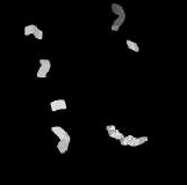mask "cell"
Masks as SVG:
<instances>
[{"mask_svg":"<svg viewBox=\"0 0 187 185\" xmlns=\"http://www.w3.org/2000/svg\"><path fill=\"white\" fill-rule=\"evenodd\" d=\"M51 132L58 138V141H65V142H69L71 141V138L69 135V133L60 126H52L51 127Z\"/></svg>","mask_w":187,"mask_h":185,"instance_id":"1","label":"cell"},{"mask_svg":"<svg viewBox=\"0 0 187 185\" xmlns=\"http://www.w3.org/2000/svg\"><path fill=\"white\" fill-rule=\"evenodd\" d=\"M50 108H51V111H53V112H57L60 110H66V108H67L66 101L65 99H55L50 103Z\"/></svg>","mask_w":187,"mask_h":185,"instance_id":"2","label":"cell"},{"mask_svg":"<svg viewBox=\"0 0 187 185\" xmlns=\"http://www.w3.org/2000/svg\"><path fill=\"white\" fill-rule=\"evenodd\" d=\"M145 142H148V136H138V138L134 136L131 139V141L129 142L128 146H130V147H137V146H141V145H143Z\"/></svg>","mask_w":187,"mask_h":185,"instance_id":"3","label":"cell"},{"mask_svg":"<svg viewBox=\"0 0 187 185\" xmlns=\"http://www.w3.org/2000/svg\"><path fill=\"white\" fill-rule=\"evenodd\" d=\"M110 9H112V13L115 14L116 16H121V15H125V12L123 9V7L120 5V3H112L110 5Z\"/></svg>","mask_w":187,"mask_h":185,"instance_id":"4","label":"cell"},{"mask_svg":"<svg viewBox=\"0 0 187 185\" xmlns=\"http://www.w3.org/2000/svg\"><path fill=\"white\" fill-rule=\"evenodd\" d=\"M124 20H125V15H121V16H117L116 17V20L112 23V25H110V29L113 30V31H117L118 29H120V27L123 24V22H124Z\"/></svg>","mask_w":187,"mask_h":185,"instance_id":"5","label":"cell"},{"mask_svg":"<svg viewBox=\"0 0 187 185\" xmlns=\"http://www.w3.org/2000/svg\"><path fill=\"white\" fill-rule=\"evenodd\" d=\"M51 68V62L49 59H39V69H42L44 73H49Z\"/></svg>","mask_w":187,"mask_h":185,"instance_id":"6","label":"cell"},{"mask_svg":"<svg viewBox=\"0 0 187 185\" xmlns=\"http://www.w3.org/2000/svg\"><path fill=\"white\" fill-rule=\"evenodd\" d=\"M69 146H70V143H69V142H65V141H58V143H57L58 151H59L60 154H65V153L69 150Z\"/></svg>","mask_w":187,"mask_h":185,"instance_id":"7","label":"cell"},{"mask_svg":"<svg viewBox=\"0 0 187 185\" xmlns=\"http://www.w3.org/2000/svg\"><path fill=\"white\" fill-rule=\"evenodd\" d=\"M127 47L129 49V50H131V51H134V52H139V46H138V44L136 43V42H134V40H130V39H127Z\"/></svg>","mask_w":187,"mask_h":185,"instance_id":"8","label":"cell"},{"mask_svg":"<svg viewBox=\"0 0 187 185\" xmlns=\"http://www.w3.org/2000/svg\"><path fill=\"white\" fill-rule=\"evenodd\" d=\"M36 29H37V25H35V24H28V25L24 27L23 34H24V36H30V35L34 34V31H35Z\"/></svg>","mask_w":187,"mask_h":185,"instance_id":"9","label":"cell"},{"mask_svg":"<svg viewBox=\"0 0 187 185\" xmlns=\"http://www.w3.org/2000/svg\"><path fill=\"white\" fill-rule=\"evenodd\" d=\"M108 135L112 138V139H115V140H121V139H123V133H121L118 130H115L114 132H112V133H108Z\"/></svg>","mask_w":187,"mask_h":185,"instance_id":"10","label":"cell"},{"mask_svg":"<svg viewBox=\"0 0 187 185\" xmlns=\"http://www.w3.org/2000/svg\"><path fill=\"white\" fill-rule=\"evenodd\" d=\"M132 138H134V135H127V136H123V139H121V140H120V143H121L122 146H128Z\"/></svg>","mask_w":187,"mask_h":185,"instance_id":"11","label":"cell"},{"mask_svg":"<svg viewBox=\"0 0 187 185\" xmlns=\"http://www.w3.org/2000/svg\"><path fill=\"white\" fill-rule=\"evenodd\" d=\"M33 36H34V37H35L36 39H39V40H41V39L43 38V31H42L41 29H38V28H37V29H36V30L34 31Z\"/></svg>","mask_w":187,"mask_h":185,"instance_id":"12","label":"cell"},{"mask_svg":"<svg viewBox=\"0 0 187 185\" xmlns=\"http://www.w3.org/2000/svg\"><path fill=\"white\" fill-rule=\"evenodd\" d=\"M36 76H37V77H46V76H48V74H46V73H44L42 69H39V68H38V69H37V72H36Z\"/></svg>","mask_w":187,"mask_h":185,"instance_id":"13","label":"cell"},{"mask_svg":"<svg viewBox=\"0 0 187 185\" xmlns=\"http://www.w3.org/2000/svg\"><path fill=\"white\" fill-rule=\"evenodd\" d=\"M106 130H107L108 133H112V132H114V131L116 130V127H115L114 125H107V126H106Z\"/></svg>","mask_w":187,"mask_h":185,"instance_id":"14","label":"cell"}]
</instances>
